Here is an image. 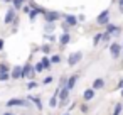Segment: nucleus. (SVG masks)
<instances>
[{"mask_svg":"<svg viewBox=\"0 0 123 115\" xmlns=\"http://www.w3.org/2000/svg\"><path fill=\"white\" fill-rule=\"evenodd\" d=\"M81 59H83V53H81V51H76V53L69 54V58H68V64H69V66H76L78 63H81Z\"/></svg>","mask_w":123,"mask_h":115,"instance_id":"obj_1","label":"nucleus"},{"mask_svg":"<svg viewBox=\"0 0 123 115\" xmlns=\"http://www.w3.org/2000/svg\"><path fill=\"white\" fill-rule=\"evenodd\" d=\"M96 22H98L99 26H106V24L110 22V10H108V9H105L101 14H98V17H96Z\"/></svg>","mask_w":123,"mask_h":115,"instance_id":"obj_2","label":"nucleus"},{"mask_svg":"<svg viewBox=\"0 0 123 115\" xmlns=\"http://www.w3.org/2000/svg\"><path fill=\"white\" fill-rule=\"evenodd\" d=\"M42 15H44V20H46V22H56V20L61 17L59 12H52V10H46Z\"/></svg>","mask_w":123,"mask_h":115,"instance_id":"obj_3","label":"nucleus"},{"mask_svg":"<svg viewBox=\"0 0 123 115\" xmlns=\"http://www.w3.org/2000/svg\"><path fill=\"white\" fill-rule=\"evenodd\" d=\"M110 54H111V58H113V59H118V58H120V54H121V44L113 42V44L110 46Z\"/></svg>","mask_w":123,"mask_h":115,"instance_id":"obj_4","label":"nucleus"},{"mask_svg":"<svg viewBox=\"0 0 123 115\" xmlns=\"http://www.w3.org/2000/svg\"><path fill=\"white\" fill-rule=\"evenodd\" d=\"M5 105H7V107H27L29 101H27V100H22V98H10Z\"/></svg>","mask_w":123,"mask_h":115,"instance_id":"obj_5","label":"nucleus"},{"mask_svg":"<svg viewBox=\"0 0 123 115\" xmlns=\"http://www.w3.org/2000/svg\"><path fill=\"white\" fill-rule=\"evenodd\" d=\"M34 74H36V69L31 66V63L22 66V78H34Z\"/></svg>","mask_w":123,"mask_h":115,"instance_id":"obj_6","label":"nucleus"},{"mask_svg":"<svg viewBox=\"0 0 123 115\" xmlns=\"http://www.w3.org/2000/svg\"><path fill=\"white\" fill-rule=\"evenodd\" d=\"M15 17H17V15H15V9H9V10H7V14H5V17H4V24H5V26L12 24Z\"/></svg>","mask_w":123,"mask_h":115,"instance_id":"obj_7","label":"nucleus"},{"mask_svg":"<svg viewBox=\"0 0 123 115\" xmlns=\"http://www.w3.org/2000/svg\"><path fill=\"white\" fill-rule=\"evenodd\" d=\"M69 91H71V90H69L68 86H62V88L59 90V93H57V98H59L62 103H66V100H68V96H69Z\"/></svg>","mask_w":123,"mask_h":115,"instance_id":"obj_8","label":"nucleus"},{"mask_svg":"<svg viewBox=\"0 0 123 115\" xmlns=\"http://www.w3.org/2000/svg\"><path fill=\"white\" fill-rule=\"evenodd\" d=\"M120 32V27L118 26H115V24H106V34H111V36H116Z\"/></svg>","mask_w":123,"mask_h":115,"instance_id":"obj_9","label":"nucleus"},{"mask_svg":"<svg viewBox=\"0 0 123 115\" xmlns=\"http://www.w3.org/2000/svg\"><path fill=\"white\" fill-rule=\"evenodd\" d=\"M59 42H61V46H68L71 42V34L69 32H62L61 37H59Z\"/></svg>","mask_w":123,"mask_h":115,"instance_id":"obj_10","label":"nucleus"},{"mask_svg":"<svg viewBox=\"0 0 123 115\" xmlns=\"http://www.w3.org/2000/svg\"><path fill=\"white\" fill-rule=\"evenodd\" d=\"M10 78H14V80H20V78H22V66H15V68L12 69Z\"/></svg>","mask_w":123,"mask_h":115,"instance_id":"obj_11","label":"nucleus"},{"mask_svg":"<svg viewBox=\"0 0 123 115\" xmlns=\"http://www.w3.org/2000/svg\"><path fill=\"white\" fill-rule=\"evenodd\" d=\"M64 19H66V24L71 26V27L78 24V17H76V15H69V14H68V15H64Z\"/></svg>","mask_w":123,"mask_h":115,"instance_id":"obj_12","label":"nucleus"},{"mask_svg":"<svg viewBox=\"0 0 123 115\" xmlns=\"http://www.w3.org/2000/svg\"><path fill=\"white\" fill-rule=\"evenodd\" d=\"M76 81H78V74H73V76L66 81V86H68L69 90H73V88H74V85H76Z\"/></svg>","mask_w":123,"mask_h":115,"instance_id":"obj_13","label":"nucleus"},{"mask_svg":"<svg viewBox=\"0 0 123 115\" xmlns=\"http://www.w3.org/2000/svg\"><path fill=\"white\" fill-rule=\"evenodd\" d=\"M105 86V80H101V78H96L94 81H93V90H101Z\"/></svg>","mask_w":123,"mask_h":115,"instance_id":"obj_14","label":"nucleus"},{"mask_svg":"<svg viewBox=\"0 0 123 115\" xmlns=\"http://www.w3.org/2000/svg\"><path fill=\"white\" fill-rule=\"evenodd\" d=\"M94 91L96 90H93V88H89V90H84V93H83V98L88 101V100H93V96H94Z\"/></svg>","mask_w":123,"mask_h":115,"instance_id":"obj_15","label":"nucleus"},{"mask_svg":"<svg viewBox=\"0 0 123 115\" xmlns=\"http://www.w3.org/2000/svg\"><path fill=\"white\" fill-rule=\"evenodd\" d=\"M29 101H34L36 107H37L39 110H42V103H41V98H39V96H29Z\"/></svg>","mask_w":123,"mask_h":115,"instance_id":"obj_16","label":"nucleus"},{"mask_svg":"<svg viewBox=\"0 0 123 115\" xmlns=\"http://www.w3.org/2000/svg\"><path fill=\"white\" fill-rule=\"evenodd\" d=\"M101 41H103V34H101V32H99V34H94V37H93V46L96 47Z\"/></svg>","mask_w":123,"mask_h":115,"instance_id":"obj_17","label":"nucleus"},{"mask_svg":"<svg viewBox=\"0 0 123 115\" xmlns=\"http://www.w3.org/2000/svg\"><path fill=\"white\" fill-rule=\"evenodd\" d=\"M24 2H25V0H12L14 9H22L24 7Z\"/></svg>","mask_w":123,"mask_h":115,"instance_id":"obj_18","label":"nucleus"},{"mask_svg":"<svg viewBox=\"0 0 123 115\" xmlns=\"http://www.w3.org/2000/svg\"><path fill=\"white\" fill-rule=\"evenodd\" d=\"M41 63H42V66H44V69H47V68H51V59H47V58H42V59H41Z\"/></svg>","mask_w":123,"mask_h":115,"instance_id":"obj_19","label":"nucleus"},{"mask_svg":"<svg viewBox=\"0 0 123 115\" xmlns=\"http://www.w3.org/2000/svg\"><path fill=\"white\" fill-rule=\"evenodd\" d=\"M9 78H10V74L7 71H0V81H7Z\"/></svg>","mask_w":123,"mask_h":115,"instance_id":"obj_20","label":"nucleus"},{"mask_svg":"<svg viewBox=\"0 0 123 115\" xmlns=\"http://www.w3.org/2000/svg\"><path fill=\"white\" fill-rule=\"evenodd\" d=\"M59 63H61V56L59 54H56V56L51 58V64H59Z\"/></svg>","mask_w":123,"mask_h":115,"instance_id":"obj_21","label":"nucleus"},{"mask_svg":"<svg viewBox=\"0 0 123 115\" xmlns=\"http://www.w3.org/2000/svg\"><path fill=\"white\" fill-rule=\"evenodd\" d=\"M121 110H123V107H121V105H116V107H115V110H113V113H111V115H120V113H121Z\"/></svg>","mask_w":123,"mask_h":115,"instance_id":"obj_22","label":"nucleus"},{"mask_svg":"<svg viewBox=\"0 0 123 115\" xmlns=\"http://www.w3.org/2000/svg\"><path fill=\"white\" fill-rule=\"evenodd\" d=\"M54 27H56V24H54V22H47V24H46V27H44V29H46V31H47V32H49V31H52V29H54Z\"/></svg>","mask_w":123,"mask_h":115,"instance_id":"obj_23","label":"nucleus"},{"mask_svg":"<svg viewBox=\"0 0 123 115\" xmlns=\"http://www.w3.org/2000/svg\"><path fill=\"white\" fill-rule=\"evenodd\" d=\"M34 69H36V73H41V71H42V69H44V66H42V63H41V61H39V63H37V64H36V68H34Z\"/></svg>","mask_w":123,"mask_h":115,"instance_id":"obj_24","label":"nucleus"},{"mask_svg":"<svg viewBox=\"0 0 123 115\" xmlns=\"http://www.w3.org/2000/svg\"><path fill=\"white\" fill-rule=\"evenodd\" d=\"M36 86H37V83H36V81H29V83H27V90H34Z\"/></svg>","mask_w":123,"mask_h":115,"instance_id":"obj_25","label":"nucleus"},{"mask_svg":"<svg viewBox=\"0 0 123 115\" xmlns=\"http://www.w3.org/2000/svg\"><path fill=\"white\" fill-rule=\"evenodd\" d=\"M41 51H42V53H49V51H51V46H49V44H44V46L41 47Z\"/></svg>","mask_w":123,"mask_h":115,"instance_id":"obj_26","label":"nucleus"},{"mask_svg":"<svg viewBox=\"0 0 123 115\" xmlns=\"http://www.w3.org/2000/svg\"><path fill=\"white\" fill-rule=\"evenodd\" d=\"M44 37H46V39H49V41H51V42H52V41H56V37H54V36H52V34H46V36H44Z\"/></svg>","mask_w":123,"mask_h":115,"instance_id":"obj_27","label":"nucleus"},{"mask_svg":"<svg viewBox=\"0 0 123 115\" xmlns=\"http://www.w3.org/2000/svg\"><path fill=\"white\" fill-rule=\"evenodd\" d=\"M52 80H54L52 76H47V78L44 80V85H49V83H52Z\"/></svg>","mask_w":123,"mask_h":115,"instance_id":"obj_28","label":"nucleus"},{"mask_svg":"<svg viewBox=\"0 0 123 115\" xmlns=\"http://www.w3.org/2000/svg\"><path fill=\"white\" fill-rule=\"evenodd\" d=\"M0 51H4V39L0 37Z\"/></svg>","mask_w":123,"mask_h":115,"instance_id":"obj_29","label":"nucleus"},{"mask_svg":"<svg viewBox=\"0 0 123 115\" xmlns=\"http://www.w3.org/2000/svg\"><path fill=\"white\" fill-rule=\"evenodd\" d=\"M22 9H24V12H25V14H29V12H31V7H22Z\"/></svg>","mask_w":123,"mask_h":115,"instance_id":"obj_30","label":"nucleus"},{"mask_svg":"<svg viewBox=\"0 0 123 115\" xmlns=\"http://www.w3.org/2000/svg\"><path fill=\"white\" fill-rule=\"evenodd\" d=\"M123 88V80H120V83H118V90H121Z\"/></svg>","mask_w":123,"mask_h":115,"instance_id":"obj_31","label":"nucleus"},{"mask_svg":"<svg viewBox=\"0 0 123 115\" xmlns=\"http://www.w3.org/2000/svg\"><path fill=\"white\" fill-rule=\"evenodd\" d=\"M2 115H14V113H10V112H7V113H2Z\"/></svg>","mask_w":123,"mask_h":115,"instance_id":"obj_32","label":"nucleus"},{"mask_svg":"<svg viewBox=\"0 0 123 115\" xmlns=\"http://www.w3.org/2000/svg\"><path fill=\"white\" fill-rule=\"evenodd\" d=\"M4 2H12V0H4Z\"/></svg>","mask_w":123,"mask_h":115,"instance_id":"obj_33","label":"nucleus"},{"mask_svg":"<svg viewBox=\"0 0 123 115\" xmlns=\"http://www.w3.org/2000/svg\"><path fill=\"white\" fill-rule=\"evenodd\" d=\"M121 96H123V90H121Z\"/></svg>","mask_w":123,"mask_h":115,"instance_id":"obj_34","label":"nucleus"},{"mask_svg":"<svg viewBox=\"0 0 123 115\" xmlns=\"http://www.w3.org/2000/svg\"><path fill=\"white\" fill-rule=\"evenodd\" d=\"M64 115H69V113H64Z\"/></svg>","mask_w":123,"mask_h":115,"instance_id":"obj_35","label":"nucleus"},{"mask_svg":"<svg viewBox=\"0 0 123 115\" xmlns=\"http://www.w3.org/2000/svg\"><path fill=\"white\" fill-rule=\"evenodd\" d=\"M121 49H123V44H121Z\"/></svg>","mask_w":123,"mask_h":115,"instance_id":"obj_36","label":"nucleus"}]
</instances>
